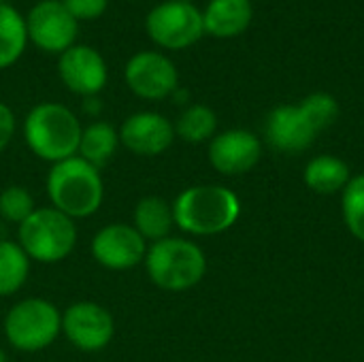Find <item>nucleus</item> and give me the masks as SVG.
<instances>
[{
    "label": "nucleus",
    "instance_id": "9",
    "mask_svg": "<svg viewBox=\"0 0 364 362\" xmlns=\"http://www.w3.org/2000/svg\"><path fill=\"white\" fill-rule=\"evenodd\" d=\"M28 41L45 53H64L75 45L79 21L60 0H41L26 15Z\"/></svg>",
    "mask_w": 364,
    "mask_h": 362
},
{
    "label": "nucleus",
    "instance_id": "26",
    "mask_svg": "<svg viewBox=\"0 0 364 362\" xmlns=\"http://www.w3.org/2000/svg\"><path fill=\"white\" fill-rule=\"evenodd\" d=\"M77 21H92L105 15L109 0H60Z\"/></svg>",
    "mask_w": 364,
    "mask_h": 362
},
{
    "label": "nucleus",
    "instance_id": "6",
    "mask_svg": "<svg viewBox=\"0 0 364 362\" xmlns=\"http://www.w3.org/2000/svg\"><path fill=\"white\" fill-rule=\"evenodd\" d=\"M2 326L11 348L26 354L43 352L62 335V312L47 299L28 297L6 312Z\"/></svg>",
    "mask_w": 364,
    "mask_h": 362
},
{
    "label": "nucleus",
    "instance_id": "11",
    "mask_svg": "<svg viewBox=\"0 0 364 362\" xmlns=\"http://www.w3.org/2000/svg\"><path fill=\"white\" fill-rule=\"evenodd\" d=\"M149 243L132 224L111 222L92 237V258L109 271H130L143 265Z\"/></svg>",
    "mask_w": 364,
    "mask_h": 362
},
{
    "label": "nucleus",
    "instance_id": "22",
    "mask_svg": "<svg viewBox=\"0 0 364 362\" xmlns=\"http://www.w3.org/2000/svg\"><path fill=\"white\" fill-rule=\"evenodd\" d=\"M215 130H218V115L207 105L186 107L175 122V137L192 145L211 141L215 137Z\"/></svg>",
    "mask_w": 364,
    "mask_h": 362
},
{
    "label": "nucleus",
    "instance_id": "19",
    "mask_svg": "<svg viewBox=\"0 0 364 362\" xmlns=\"http://www.w3.org/2000/svg\"><path fill=\"white\" fill-rule=\"evenodd\" d=\"M26 45V17L9 2H0V70L11 68L23 55Z\"/></svg>",
    "mask_w": 364,
    "mask_h": 362
},
{
    "label": "nucleus",
    "instance_id": "8",
    "mask_svg": "<svg viewBox=\"0 0 364 362\" xmlns=\"http://www.w3.org/2000/svg\"><path fill=\"white\" fill-rule=\"evenodd\" d=\"M62 335L73 348L94 354L113 341L115 320L105 305L96 301H77L62 312Z\"/></svg>",
    "mask_w": 364,
    "mask_h": 362
},
{
    "label": "nucleus",
    "instance_id": "5",
    "mask_svg": "<svg viewBox=\"0 0 364 362\" xmlns=\"http://www.w3.org/2000/svg\"><path fill=\"white\" fill-rule=\"evenodd\" d=\"M17 243L32 262L55 265L66 260L77 245V224L53 207H36L17 226Z\"/></svg>",
    "mask_w": 364,
    "mask_h": 362
},
{
    "label": "nucleus",
    "instance_id": "10",
    "mask_svg": "<svg viewBox=\"0 0 364 362\" xmlns=\"http://www.w3.org/2000/svg\"><path fill=\"white\" fill-rule=\"evenodd\" d=\"M124 79L130 92L143 100H164L179 87L177 66L160 51H139L124 68Z\"/></svg>",
    "mask_w": 364,
    "mask_h": 362
},
{
    "label": "nucleus",
    "instance_id": "28",
    "mask_svg": "<svg viewBox=\"0 0 364 362\" xmlns=\"http://www.w3.org/2000/svg\"><path fill=\"white\" fill-rule=\"evenodd\" d=\"M102 109V102L98 96H90V98H83V111L90 113V115H96L98 111Z\"/></svg>",
    "mask_w": 364,
    "mask_h": 362
},
{
    "label": "nucleus",
    "instance_id": "3",
    "mask_svg": "<svg viewBox=\"0 0 364 362\" xmlns=\"http://www.w3.org/2000/svg\"><path fill=\"white\" fill-rule=\"evenodd\" d=\"M81 130L79 117L62 102H38L23 119V141L28 149L49 164L77 156Z\"/></svg>",
    "mask_w": 364,
    "mask_h": 362
},
{
    "label": "nucleus",
    "instance_id": "25",
    "mask_svg": "<svg viewBox=\"0 0 364 362\" xmlns=\"http://www.w3.org/2000/svg\"><path fill=\"white\" fill-rule=\"evenodd\" d=\"M299 107L303 109L311 126L318 130V134L326 130L328 126H333L339 117V102L328 92H314Z\"/></svg>",
    "mask_w": 364,
    "mask_h": 362
},
{
    "label": "nucleus",
    "instance_id": "12",
    "mask_svg": "<svg viewBox=\"0 0 364 362\" xmlns=\"http://www.w3.org/2000/svg\"><path fill=\"white\" fill-rule=\"evenodd\" d=\"M58 75L64 87L81 98L98 96L109 81V68L102 53L90 45L77 43L60 53Z\"/></svg>",
    "mask_w": 364,
    "mask_h": 362
},
{
    "label": "nucleus",
    "instance_id": "4",
    "mask_svg": "<svg viewBox=\"0 0 364 362\" xmlns=\"http://www.w3.org/2000/svg\"><path fill=\"white\" fill-rule=\"evenodd\" d=\"M143 265L149 282L164 292H186L200 284L207 273L205 252L183 237L149 243Z\"/></svg>",
    "mask_w": 364,
    "mask_h": 362
},
{
    "label": "nucleus",
    "instance_id": "13",
    "mask_svg": "<svg viewBox=\"0 0 364 362\" xmlns=\"http://www.w3.org/2000/svg\"><path fill=\"white\" fill-rule=\"evenodd\" d=\"M119 143L134 156L154 158L164 154L175 141V124L156 111H139L119 126Z\"/></svg>",
    "mask_w": 364,
    "mask_h": 362
},
{
    "label": "nucleus",
    "instance_id": "24",
    "mask_svg": "<svg viewBox=\"0 0 364 362\" xmlns=\"http://www.w3.org/2000/svg\"><path fill=\"white\" fill-rule=\"evenodd\" d=\"M34 196L23 186H6L0 192V218L11 224H21L34 213Z\"/></svg>",
    "mask_w": 364,
    "mask_h": 362
},
{
    "label": "nucleus",
    "instance_id": "29",
    "mask_svg": "<svg viewBox=\"0 0 364 362\" xmlns=\"http://www.w3.org/2000/svg\"><path fill=\"white\" fill-rule=\"evenodd\" d=\"M0 362H9V358H6V352L0 348Z\"/></svg>",
    "mask_w": 364,
    "mask_h": 362
},
{
    "label": "nucleus",
    "instance_id": "17",
    "mask_svg": "<svg viewBox=\"0 0 364 362\" xmlns=\"http://www.w3.org/2000/svg\"><path fill=\"white\" fill-rule=\"evenodd\" d=\"M132 226L136 233L147 241L156 243L166 237H171V230L175 228L173 218V203H168L162 196H143L132 211Z\"/></svg>",
    "mask_w": 364,
    "mask_h": 362
},
{
    "label": "nucleus",
    "instance_id": "30",
    "mask_svg": "<svg viewBox=\"0 0 364 362\" xmlns=\"http://www.w3.org/2000/svg\"><path fill=\"white\" fill-rule=\"evenodd\" d=\"M186 2H192V0H186Z\"/></svg>",
    "mask_w": 364,
    "mask_h": 362
},
{
    "label": "nucleus",
    "instance_id": "31",
    "mask_svg": "<svg viewBox=\"0 0 364 362\" xmlns=\"http://www.w3.org/2000/svg\"><path fill=\"white\" fill-rule=\"evenodd\" d=\"M0 2H6V0H0Z\"/></svg>",
    "mask_w": 364,
    "mask_h": 362
},
{
    "label": "nucleus",
    "instance_id": "27",
    "mask_svg": "<svg viewBox=\"0 0 364 362\" xmlns=\"http://www.w3.org/2000/svg\"><path fill=\"white\" fill-rule=\"evenodd\" d=\"M17 130V119L15 113L9 105L0 102V154L9 147V143L13 141Z\"/></svg>",
    "mask_w": 364,
    "mask_h": 362
},
{
    "label": "nucleus",
    "instance_id": "16",
    "mask_svg": "<svg viewBox=\"0 0 364 362\" xmlns=\"http://www.w3.org/2000/svg\"><path fill=\"white\" fill-rule=\"evenodd\" d=\"M254 17L252 0H209L203 11L205 34L215 38H232L243 34Z\"/></svg>",
    "mask_w": 364,
    "mask_h": 362
},
{
    "label": "nucleus",
    "instance_id": "18",
    "mask_svg": "<svg viewBox=\"0 0 364 362\" xmlns=\"http://www.w3.org/2000/svg\"><path fill=\"white\" fill-rule=\"evenodd\" d=\"M117 147H119L117 128L113 124H109V122L98 119V122H92V124L83 126L77 156L100 171L102 166H107L113 160Z\"/></svg>",
    "mask_w": 364,
    "mask_h": 362
},
{
    "label": "nucleus",
    "instance_id": "20",
    "mask_svg": "<svg viewBox=\"0 0 364 362\" xmlns=\"http://www.w3.org/2000/svg\"><path fill=\"white\" fill-rule=\"evenodd\" d=\"M350 166L337 156H316L305 166V183L316 194H335L350 183Z\"/></svg>",
    "mask_w": 364,
    "mask_h": 362
},
{
    "label": "nucleus",
    "instance_id": "15",
    "mask_svg": "<svg viewBox=\"0 0 364 362\" xmlns=\"http://www.w3.org/2000/svg\"><path fill=\"white\" fill-rule=\"evenodd\" d=\"M267 141L284 154H299L305 151L314 139L318 137V130L311 126L307 115L299 105H279L275 107L264 124Z\"/></svg>",
    "mask_w": 364,
    "mask_h": 362
},
{
    "label": "nucleus",
    "instance_id": "7",
    "mask_svg": "<svg viewBox=\"0 0 364 362\" xmlns=\"http://www.w3.org/2000/svg\"><path fill=\"white\" fill-rule=\"evenodd\" d=\"M145 30L147 36L162 49L181 51L203 38V11L194 2L164 0L147 13Z\"/></svg>",
    "mask_w": 364,
    "mask_h": 362
},
{
    "label": "nucleus",
    "instance_id": "23",
    "mask_svg": "<svg viewBox=\"0 0 364 362\" xmlns=\"http://www.w3.org/2000/svg\"><path fill=\"white\" fill-rule=\"evenodd\" d=\"M343 220L348 230L364 243V175H356L343 188Z\"/></svg>",
    "mask_w": 364,
    "mask_h": 362
},
{
    "label": "nucleus",
    "instance_id": "1",
    "mask_svg": "<svg viewBox=\"0 0 364 362\" xmlns=\"http://www.w3.org/2000/svg\"><path fill=\"white\" fill-rule=\"evenodd\" d=\"M241 215L239 196L215 183L186 188L173 201L175 226L194 237H211L226 233Z\"/></svg>",
    "mask_w": 364,
    "mask_h": 362
},
{
    "label": "nucleus",
    "instance_id": "21",
    "mask_svg": "<svg viewBox=\"0 0 364 362\" xmlns=\"http://www.w3.org/2000/svg\"><path fill=\"white\" fill-rule=\"evenodd\" d=\"M30 265L32 260L17 241L0 239V297H13L26 286Z\"/></svg>",
    "mask_w": 364,
    "mask_h": 362
},
{
    "label": "nucleus",
    "instance_id": "2",
    "mask_svg": "<svg viewBox=\"0 0 364 362\" xmlns=\"http://www.w3.org/2000/svg\"><path fill=\"white\" fill-rule=\"evenodd\" d=\"M45 190L51 207L70 220L94 215L105 201V181L100 171L79 156L51 164Z\"/></svg>",
    "mask_w": 364,
    "mask_h": 362
},
{
    "label": "nucleus",
    "instance_id": "14",
    "mask_svg": "<svg viewBox=\"0 0 364 362\" xmlns=\"http://www.w3.org/2000/svg\"><path fill=\"white\" fill-rule=\"evenodd\" d=\"M260 156V139L243 128L224 130L209 141V162L222 175H243L258 164Z\"/></svg>",
    "mask_w": 364,
    "mask_h": 362
}]
</instances>
